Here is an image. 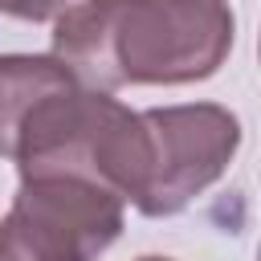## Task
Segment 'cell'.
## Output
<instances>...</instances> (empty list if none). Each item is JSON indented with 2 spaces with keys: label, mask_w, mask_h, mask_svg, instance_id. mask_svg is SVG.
Wrapping results in <instances>:
<instances>
[{
  "label": "cell",
  "mask_w": 261,
  "mask_h": 261,
  "mask_svg": "<svg viewBox=\"0 0 261 261\" xmlns=\"http://www.w3.org/2000/svg\"><path fill=\"white\" fill-rule=\"evenodd\" d=\"M237 37L224 0H77L57 12L53 57L90 90L212 77Z\"/></svg>",
  "instance_id": "obj_1"
},
{
  "label": "cell",
  "mask_w": 261,
  "mask_h": 261,
  "mask_svg": "<svg viewBox=\"0 0 261 261\" xmlns=\"http://www.w3.org/2000/svg\"><path fill=\"white\" fill-rule=\"evenodd\" d=\"M147 130V179L135 200L143 216H175L204 188H212L237 147L241 122L232 110L216 102H184V106H151L139 110Z\"/></svg>",
  "instance_id": "obj_2"
},
{
  "label": "cell",
  "mask_w": 261,
  "mask_h": 261,
  "mask_svg": "<svg viewBox=\"0 0 261 261\" xmlns=\"http://www.w3.org/2000/svg\"><path fill=\"white\" fill-rule=\"evenodd\" d=\"M118 237V196L86 179H20L0 220V261H98Z\"/></svg>",
  "instance_id": "obj_3"
},
{
  "label": "cell",
  "mask_w": 261,
  "mask_h": 261,
  "mask_svg": "<svg viewBox=\"0 0 261 261\" xmlns=\"http://www.w3.org/2000/svg\"><path fill=\"white\" fill-rule=\"evenodd\" d=\"M65 82H73V73L53 53L49 57L45 53H4L0 57V159H8L16 126L24 122L33 102Z\"/></svg>",
  "instance_id": "obj_4"
},
{
  "label": "cell",
  "mask_w": 261,
  "mask_h": 261,
  "mask_svg": "<svg viewBox=\"0 0 261 261\" xmlns=\"http://www.w3.org/2000/svg\"><path fill=\"white\" fill-rule=\"evenodd\" d=\"M65 8V0H0V16H12V20H49Z\"/></svg>",
  "instance_id": "obj_5"
},
{
  "label": "cell",
  "mask_w": 261,
  "mask_h": 261,
  "mask_svg": "<svg viewBox=\"0 0 261 261\" xmlns=\"http://www.w3.org/2000/svg\"><path fill=\"white\" fill-rule=\"evenodd\" d=\"M139 261H171V257H139Z\"/></svg>",
  "instance_id": "obj_6"
}]
</instances>
